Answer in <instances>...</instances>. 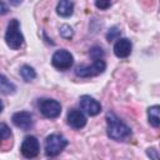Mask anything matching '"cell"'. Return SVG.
<instances>
[{"instance_id":"obj_1","label":"cell","mask_w":160,"mask_h":160,"mask_svg":"<svg viewBox=\"0 0 160 160\" xmlns=\"http://www.w3.org/2000/svg\"><path fill=\"white\" fill-rule=\"evenodd\" d=\"M106 130H108V135L116 141H124L126 140L130 135H131V130L130 128L122 122L115 114L109 112L106 115Z\"/></svg>"},{"instance_id":"obj_2","label":"cell","mask_w":160,"mask_h":160,"mask_svg":"<svg viewBox=\"0 0 160 160\" xmlns=\"http://www.w3.org/2000/svg\"><path fill=\"white\" fill-rule=\"evenodd\" d=\"M5 41L8 46L12 50H18L22 46L24 36L20 31V24L16 19L10 20V22L8 24V29L5 32Z\"/></svg>"},{"instance_id":"obj_3","label":"cell","mask_w":160,"mask_h":160,"mask_svg":"<svg viewBox=\"0 0 160 160\" xmlns=\"http://www.w3.org/2000/svg\"><path fill=\"white\" fill-rule=\"evenodd\" d=\"M68 145V140L60 134H51L45 140V154L48 156L59 155Z\"/></svg>"},{"instance_id":"obj_4","label":"cell","mask_w":160,"mask_h":160,"mask_svg":"<svg viewBox=\"0 0 160 160\" xmlns=\"http://www.w3.org/2000/svg\"><path fill=\"white\" fill-rule=\"evenodd\" d=\"M106 68V64L102 59H96L94 60L92 65H81L78 66L75 70V74L80 78H91L101 74Z\"/></svg>"},{"instance_id":"obj_5","label":"cell","mask_w":160,"mask_h":160,"mask_svg":"<svg viewBox=\"0 0 160 160\" xmlns=\"http://www.w3.org/2000/svg\"><path fill=\"white\" fill-rule=\"evenodd\" d=\"M51 64L59 70H68L74 64V58L68 50H58L51 58Z\"/></svg>"},{"instance_id":"obj_6","label":"cell","mask_w":160,"mask_h":160,"mask_svg":"<svg viewBox=\"0 0 160 160\" xmlns=\"http://www.w3.org/2000/svg\"><path fill=\"white\" fill-rule=\"evenodd\" d=\"M39 110L45 118L55 119L61 112V105L54 99H44L39 102Z\"/></svg>"},{"instance_id":"obj_7","label":"cell","mask_w":160,"mask_h":160,"mask_svg":"<svg viewBox=\"0 0 160 160\" xmlns=\"http://www.w3.org/2000/svg\"><path fill=\"white\" fill-rule=\"evenodd\" d=\"M21 154L22 156L28 158V159H31V158H35L38 154H39V150H40V144L38 141V139L35 136H26L21 144Z\"/></svg>"},{"instance_id":"obj_8","label":"cell","mask_w":160,"mask_h":160,"mask_svg":"<svg viewBox=\"0 0 160 160\" xmlns=\"http://www.w3.org/2000/svg\"><path fill=\"white\" fill-rule=\"evenodd\" d=\"M80 108L90 116L98 115L101 111V105L100 102H98L94 98L89 96V95H84L80 98Z\"/></svg>"},{"instance_id":"obj_9","label":"cell","mask_w":160,"mask_h":160,"mask_svg":"<svg viewBox=\"0 0 160 160\" xmlns=\"http://www.w3.org/2000/svg\"><path fill=\"white\" fill-rule=\"evenodd\" d=\"M14 125L22 130H29L32 126V115L28 111H19L15 112L11 118Z\"/></svg>"},{"instance_id":"obj_10","label":"cell","mask_w":160,"mask_h":160,"mask_svg":"<svg viewBox=\"0 0 160 160\" xmlns=\"http://www.w3.org/2000/svg\"><path fill=\"white\" fill-rule=\"evenodd\" d=\"M66 120H68V124L71 128H74V129H81V128H84L86 125V118H85V115L81 111L76 110V109H71L68 112Z\"/></svg>"},{"instance_id":"obj_11","label":"cell","mask_w":160,"mask_h":160,"mask_svg":"<svg viewBox=\"0 0 160 160\" xmlns=\"http://www.w3.org/2000/svg\"><path fill=\"white\" fill-rule=\"evenodd\" d=\"M131 49H132V45H131V41L129 39H125V38L120 39L119 38L114 45V54L118 58H128L131 54Z\"/></svg>"},{"instance_id":"obj_12","label":"cell","mask_w":160,"mask_h":160,"mask_svg":"<svg viewBox=\"0 0 160 160\" xmlns=\"http://www.w3.org/2000/svg\"><path fill=\"white\" fill-rule=\"evenodd\" d=\"M74 11V2L71 0H60L58 2L56 6V12L62 16V18H68L72 14Z\"/></svg>"},{"instance_id":"obj_13","label":"cell","mask_w":160,"mask_h":160,"mask_svg":"<svg viewBox=\"0 0 160 160\" xmlns=\"http://www.w3.org/2000/svg\"><path fill=\"white\" fill-rule=\"evenodd\" d=\"M16 91V86L11 82L5 75H0V94L2 95H11Z\"/></svg>"},{"instance_id":"obj_14","label":"cell","mask_w":160,"mask_h":160,"mask_svg":"<svg viewBox=\"0 0 160 160\" xmlns=\"http://www.w3.org/2000/svg\"><path fill=\"white\" fill-rule=\"evenodd\" d=\"M148 119H149V122L154 128H158L160 125V106L159 105H154L148 109Z\"/></svg>"},{"instance_id":"obj_15","label":"cell","mask_w":160,"mask_h":160,"mask_svg":"<svg viewBox=\"0 0 160 160\" xmlns=\"http://www.w3.org/2000/svg\"><path fill=\"white\" fill-rule=\"evenodd\" d=\"M20 75L25 81H31V80H34L36 78L35 70L29 65H22L20 68Z\"/></svg>"},{"instance_id":"obj_16","label":"cell","mask_w":160,"mask_h":160,"mask_svg":"<svg viewBox=\"0 0 160 160\" xmlns=\"http://www.w3.org/2000/svg\"><path fill=\"white\" fill-rule=\"evenodd\" d=\"M10 135H11V131H10L9 126L6 124L1 122L0 124V139H8V138H10Z\"/></svg>"},{"instance_id":"obj_17","label":"cell","mask_w":160,"mask_h":160,"mask_svg":"<svg viewBox=\"0 0 160 160\" xmlns=\"http://www.w3.org/2000/svg\"><path fill=\"white\" fill-rule=\"evenodd\" d=\"M60 35L65 39H70L72 36V29L69 25H62L60 28Z\"/></svg>"},{"instance_id":"obj_18","label":"cell","mask_w":160,"mask_h":160,"mask_svg":"<svg viewBox=\"0 0 160 160\" xmlns=\"http://www.w3.org/2000/svg\"><path fill=\"white\" fill-rule=\"evenodd\" d=\"M90 55H91V58H92L94 60H96V59H101V56L104 55V51H102L101 48H99V46H94V48L90 50Z\"/></svg>"},{"instance_id":"obj_19","label":"cell","mask_w":160,"mask_h":160,"mask_svg":"<svg viewBox=\"0 0 160 160\" xmlns=\"http://www.w3.org/2000/svg\"><path fill=\"white\" fill-rule=\"evenodd\" d=\"M119 36H120V30H119L118 28H112V29H110V31L108 32L106 39H108L109 41H112V40H115V39H119Z\"/></svg>"},{"instance_id":"obj_20","label":"cell","mask_w":160,"mask_h":160,"mask_svg":"<svg viewBox=\"0 0 160 160\" xmlns=\"http://www.w3.org/2000/svg\"><path fill=\"white\" fill-rule=\"evenodd\" d=\"M95 5L100 10H106L111 5V0H95Z\"/></svg>"},{"instance_id":"obj_21","label":"cell","mask_w":160,"mask_h":160,"mask_svg":"<svg viewBox=\"0 0 160 160\" xmlns=\"http://www.w3.org/2000/svg\"><path fill=\"white\" fill-rule=\"evenodd\" d=\"M148 155L150 158H154V159H158L159 158V155L156 154V150L155 149H148Z\"/></svg>"},{"instance_id":"obj_22","label":"cell","mask_w":160,"mask_h":160,"mask_svg":"<svg viewBox=\"0 0 160 160\" xmlns=\"http://www.w3.org/2000/svg\"><path fill=\"white\" fill-rule=\"evenodd\" d=\"M6 12H8V6L2 1H0V15H4Z\"/></svg>"},{"instance_id":"obj_23","label":"cell","mask_w":160,"mask_h":160,"mask_svg":"<svg viewBox=\"0 0 160 160\" xmlns=\"http://www.w3.org/2000/svg\"><path fill=\"white\" fill-rule=\"evenodd\" d=\"M9 1H10V4H11V5L18 6V5H20V4H21L24 0H9Z\"/></svg>"},{"instance_id":"obj_24","label":"cell","mask_w":160,"mask_h":160,"mask_svg":"<svg viewBox=\"0 0 160 160\" xmlns=\"http://www.w3.org/2000/svg\"><path fill=\"white\" fill-rule=\"evenodd\" d=\"M2 109H4V105H2V102H1V100H0V112L2 111Z\"/></svg>"},{"instance_id":"obj_25","label":"cell","mask_w":160,"mask_h":160,"mask_svg":"<svg viewBox=\"0 0 160 160\" xmlns=\"http://www.w3.org/2000/svg\"><path fill=\"white\" fill-rule=\"evenodd\" d=\"M0 140H1V139H0Z\"/></svg>"}]
</instances>
